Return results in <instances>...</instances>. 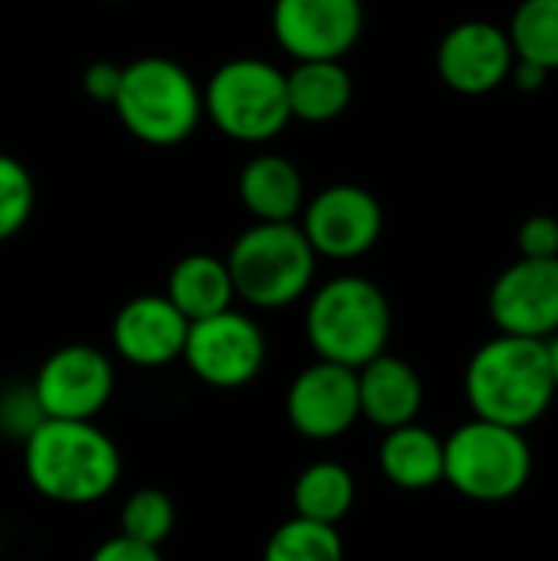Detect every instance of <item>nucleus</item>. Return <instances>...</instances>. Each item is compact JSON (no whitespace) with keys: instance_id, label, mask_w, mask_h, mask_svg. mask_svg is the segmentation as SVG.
Returning a JSON list of instances; mask_svg holds the SVG:
<instances>
[{"instance_id":"nucleus-1","label":"nucleus","mask_w":558,"mask_h":561,"mask_svg":"<svg viewBox=\"0 0 558 561\" xmlns=\"http://www.w3.org/2000/svg\"><path fill=\"white\" fill-rule=\"evenodd\" d=\"M30 486L59 506H92L122 480V454L95 421H39L23 440Z\"/></svg>"},{"instance_id":"nucleus-2","label":"nucleus","mask_w":558,"mask_h":561,"mask_svg":"<svg viewBox=\"0 0 558 561\" xmlns=\"http://www.w3.org/2000/svg\"><path fill=\"white\" fill-rule=\"evenodd\" d=\"M464 394L480 421L513 431L533 427L558 398L546 342L497 332L470 355Z\"/></svg>"},{"instance_id":"nucleus-3","label":"nucleus","mask_w":558,"mask_h":561,"mask_svg":"<svg viewBox=\"0 0 558 561\" xmlns=\"http://www.w3.org/2000/svg\"><path fill=\"white\" fill-rule=\"evenodd\" d=\"M306 342L316 358L358 371L388 352V296L365 276H335L322 283L306 306Z\"/></svg>"},{"instance_id":"nucleus-4","label":"nucleus","mask_w":558,"mask_h":561,"mask_svg":"<svg viewBox=\"0 0 558 561\" xmlns=\"http://www.w3.org/2000/svg\"><path fill=\"white\" fill-rule=\"evenodd\" d=\"M128 135L145 145L171 148L194 135L204 115V95L194 76L164 56H141L122 66L118 95L112 102Z\"/></svg>"},{"instance_id":"nucleus-5","label":"nucleus","mask_w":558,"mask_h":561,"mask_svg":"<svg viewBox=\"0 0 558 561\" xmlns=\"http://www.w3.org/2000/svg\"><path fill=\"white\" fill-rule=\"evenodd\" d=\"M237 299L253 309H286L309 296L316 279V250L299 224H253L224 256Z\"/></svg>"},{"instance_id":"nucleus-6","label":"nucleus","mask_w":558,"mask_h":561,"mask_svg":"<svg viewBox=\"0 0 558 561\" xmlns=\"http://www.w3.org/2000/svg\"><path fill=\"white\" fill-rule=\"evenodd\" d=\"M533 477V447L523 431L480 417L444 437V483L474 503H506Z\"/></svg>"},{"instance_id":"nucleus-7","label":"nucleus","mask_w":558,"mask_h":561,"mask_svg":"<svg viewBox=\"0 0 558 561\" xmlns=\"http://www.w3.org/2000/svg\"><path fill=\"white\" fill-rule=\"evenodd\" d=\"M201 95L214 128L243 145H263L293 122L286 72L257 56H237L217 66Z\"/></svg>"},{"instance_id":"nucleus-8","label":"nucleus","mask_w":558,"mask_h":561,"mask_svg":"<svg viewBox=\"0 0 558 561\" xmlns=\"http://www.w3.org/2000/svg\"><path fill=\"white\" fill-rule=\"evenodd\" d=\"M197 381L217 391L250 385L266 365V335L247 312L227 309L187 325L184 355Z\"/></svg>"},{"instance_id":"nucleus-9","label":"nucleus","mask_w":558,"mask_h":561,"mask_svg":"<svg viewBox=\"0 0 558 561\" xmlns=\"http://www.w3.org/2000/svg\"><path fill=\"white\" fill-rule=\"evenodd\" d=\"M46 421H95L115 391V365L95 345H62L49 352L30 381Z\"/></svg>"},{"instance_id":"nucleus-10","label":"nucleus","mask_w":558,"mask_h":561,"mask_svg":"<svg viewBox=\"0 0 558 561\" xmlns=\"http://www.w3.org/2000/svg\"><path fill=\"white\" fill-rule=\"evenodd\" d=\"M299 217V230L306 233L309 247L326 260H358L382 240L385 230V210L378 197L345 181L322 187Z\"/></svg>"},{"instance_id":"nucleus-11","label":"nucleus","mask_w":558,"mask_h":561,"mask_svg":"<svg viewBox=\"0 0 558 561\" xmlns=\"http://www.w3.org/2000/svg\"><path fill=\"white\" fill-rule=\"evenodd\" d=\"M362 30V0H273V36L296 62L345 59Z\"/></svg>"},{"instance_id":"nucleus-12","label":"nucleus","mask_w":558,"mask_h":561,"mask_svg":"<svg viewBox=\"0 0 558 561\" xmlns=\"http://www.w3.org/2000/svg\"><path fill=\"white\" fill-rule=\"evenodd\" d=\"M487 312L500 335L549 342L558 332V260H516L490 286Z\"/></svg>"},{"instance_id":"nucleus-13","label":"nucleus","mask_w":558,"mask_h":561,"mask_svg":"<svg viewBox=\"0 0 558 561\" xmlns=\"http://www.w3.org/2000/svg\"><path fill=\"white\" fill-rule=\"evenodd\" d=\"M286 417L293 431L306 440H339L345 437L358 411V375L345 365L316 358L303 368L286 391Z\"/></svg>"},{"instance_id":"nucleus-14","label":"nucleus","mask_w":558,"mask_h":561,"mask_svg":"<svg viewBox=\"0 0 558 561\" xmlns=\"http://www.w3.org/2000/svg\"><path fill=\"white\" fill-rule=\"evenodd\" d=\"M437 76L457 95H487L510 82L516 53L506 26L490 20H464L437 43Z\"/></svg>"},{"instance_id":"nucleus-15","label":"nucleus","mask_w":558,"mask_h":561,"mask_svg":"<svg viewBox=\"0 0 558 561\" xmlns=\"http://www.w3.org/2000/svg\"><path fill=\"white\" fill-rule=\"evenodd\" d=\"M187 319L171 306L168 296L145 293L128 299L112 322V348L135 368H164L184 355Z\"/></svg>"},{"instance_id":"nucleus-16","label":"nucleus","mask_w":558,"mask_h":561,"mask_svg":"<svg viewBox=\"0 0 558 561\" xmlns=\"http://www.w3.org/2000/svg\"><path fill=\"white\" fill-rule=\"evenodd\" d=\"M358 411L368 424L395 431L414 424L424 408V381L414 365L385 352L358 371Z\"/></svg>"},{"instance_id":"nucleus-17","label":"nucleus","mask_w":558,"mask_h":561,"mask_svg":"<svg viewBox=\"0 0 558 561\" xmlns=\"http://www.w3.org/2000/svg\"><path fill=\"white\" fill-rule=\"evenodd\" d=\"M237 194L257 224H296L306 207L299 168L283 154H257L240 168Z\"/></svg>"},{"instance_id":"nucleus-18","label":"nucleus","mask_w":558,"mask_h":561,"mask_svg":"<svg viewBox=\"0 0 558 561\" xmlns=\"http://www.w3.org/2000/svg\"><path fill=\"white\" fill-rule=\"evenodd\" d=\"M378 467L385 480L398 490H434L437 483H444V440L418 421L385 431L378 447Z\"/></svg>"},{"instance_id":"nucleus-19","label":"nucleus","mask_w":558,"mask_h":561,"mask_svg":"<svg viewBox=\"0 0 558 561\" xmlns=\"http://www.w3.org/2000/svg\"><path fill=\"white\" fill-rule=\"evenodd\" d=\"M164 296L187 322H201L217 312H227L234 309V299H237L227 263L210 253L181 256L168 276Z\"/></svg>"},{"instance_id":"nucleus-20","label":"nucleus","mask_w":558,"mask_h":561,"mask_svg":"<svg viewBox=\"0 0 558 561\" xmlns=\"http://www.w3.org/2000/svg\"><path fill=\"white\" fill-rule=\"evenodd\" d=\"M352 76L342 59H306L286 72L289 115L299 122H332L352 102Z\"/></svg>"},{"instance_id":"nucleus-21","label":"nucleus","mask_w":558,"mask_h":561,"mask_svg":"<svg viewBox=\"0 0 558 561\" xmlns=\"http://www.w3.org/2000/svg\"><path fill=\"white\" fill-rule=\"evenodd\" d=\"M355 506V477L335 460L309 463L293 483V510L303 519L339 526Z\"/></svg>"},{"instance_id":"nucleus-22","label":"nucleus","mask_w":558,"mask_h":561,"mask_svg":"<svg viewBox=\"0 0 558 561\" xmlns=\"http://www.w3.org/2000/svg\"><path fill=\"white\" fill-rule=\"evenodd\" d=\"M506 36L516 59L536 62L546 72L558 69V0H520Z\"/></svg>"},{"instance_id":"nucleus-23","label":"nucleus","mask_w":558,"mask_h":561,"mask_svg":"<svg viewBox=\"0 0 558 561\" xmlns=\"http://www.w3.org/2000/svg\"><path fill=\"white\" fill-rule=\"evenodd\" d=\"M263 561H345V542L339 526L293 516L266 539Z\"/></svg>"},{"instance_id":"nucleus-24","label":"nucleus","mask_w":558,"mask_h":561,"mask_svg":"<svg viewBox=\"0 0 558 561\" xmlns=\"http://www.w3.org/2000/svg\"><path fill=\"white\" fill-rule=\"evenodd\" d=\"M174 523H178V513H174L171 496L155 486H141L122 506L118 536L151 546V549H161L168 542V536L174 533Z\"/></svg>"},{"instance_id":"nucleus-25","label":"nucleus","mask_w":558,"mask_h":561,"mask_svg":"<svg viewBox=\"0 0 558 561\" xmlns=\"http://www.w3.org/2000/svg\"><path fill=\"white\" fill-rule=\"evenodd\" d=\"M36 184L23 161L13 154H0V243L16 237L33 217Z\"/></svg>"},{"instance_id":"nucleus-26","label":"nucleus","mask_w":558,"mask_h":561,"mask_svg":"<svg viewBox=\"0 0 558 561\" xmlns=\"http://www.w3.org/2000/svg\"><path fill=\"white\" fill-rule=\"evenodd\" d=\"M46 421L36 398H33V388H23V385H13V388H3L0 394V427L20 440H26L36 424Z\"/></svg>"},{"instance_id":"nucleus-27","label":"nucleus","mask_w":558,"mask_h":561,"mask_svg":"<svg viewBox=\"0 0 558 561\" xmlns=\"http://www.w3.org/2000/svg\"><path fill=\"white\" fill-rule=\"evenodd\" d=\"M516 247L523 260H558V217L533 214L516 230Z\"/></svg>"},{"instance_id":"nucleus-28","label":"nucleus","mask_w":558,"mask_h":561,"mask_svg":"<svg viewBox=\"0 0 558 561\" xmlns=\"http://www.w3.org/2000/svg\"><path fill=\"white\" fill-rule=\"evenodd\" d=\"M118 82H122V66L109 62V59H99V62H89L86 72H82V89L92 102H102V105H112L115 95H118Z\"/></svg>"},{"instance_id":"nucleus-29","label":"nucleus","mask_w":558,"mask_h":561,"mask_svg":"<svg viewBox=\"0 0 558 561\" xmlns=\"http://www.w3.org/2000/svg\"><path fill=\"white\" fill-rule=\"evenodd\" d=\"M89 561H164L161 559V549H151V546H141V542H132L125 536H112L105 539Z\"/></svg>"},{"instance_id":"nucleus-30","label":"nucleus","mask_w":558,"mask_h":561,"mask_svg":"<svg viewBox=\"0 0 558 561\" xmlns=\"http://www.w3.org/2000/svg\"><path fill=\"white\" fill-rule=\"evenodd\" d=\"M549 76H553V72H546L543 66L526 62V59H516V62H513V72H510V82L516 85V92H523V95H536V92H543V89H546Z\"/></svg>"},{"instance_id":"nucleus-31","label":"nucleus","mask_w":558,"mask_h":561,"mask_svg":"<svg viewBox=\"0 0 558 561\" xmlns=\"http://www.w3.org/2000/svg\"><path fill=\"white\" fill-rule=\"evenodd\" d=\"M546 355H549V371H553V381H556V394H558V332L546 342Z\"/></svg>"}]
</instances>
